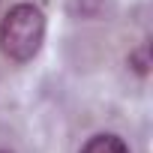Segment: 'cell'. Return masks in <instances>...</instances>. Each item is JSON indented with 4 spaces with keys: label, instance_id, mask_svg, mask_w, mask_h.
<instances>
[{
    "label": "cell",
    "instance_id": "7a4b0ae2",
    "mask_svg": "<svg viewBox=\"0 0 153 153\" xmlns=\"http://www.w3.org/2000/svg\"><path fill=\"white\" fill-rule=\"evenodd\" d=\"M81 153H129V147H126L123 138H117V135H93V138L81 147Z\"/></svg>",
    "mask_w": 153,
    "mask_h": 153
},
{
    "label": "cell",
    "instance_id": "6da1fadb",
    "mask_svg": "<svg viewBox=\"0 0 153 153\" xmlns=\"http://www.w3.org/2000/svg\"><path fill=\"white\" fill-rule=\"evenodd\" d=\"M45 36V18L33 3H18L6 12L3 24H0V48L6 57L24 63L30 60Z\"/></svg>",
    "mask_w": 153,
    "mask_h": 153
},
{
    "label": "cell",
    "instance_id": "3957f363",
    "mask_svg": "<svg viewBox=\"0 0 153 153\" xmlns=\"http://www.w3.org/2000/svg\"><path fill=\"white\" fill-rule=\"evenodd\" d=\"M132 60H135V63H138V66H135V69H138V72H141V75H144V72H147V45H144V48H141V51H138V54H135V57H132Z\"/></svg>",
    "mask_w": 153,
    "mask_h": 153
}]
</instances>
